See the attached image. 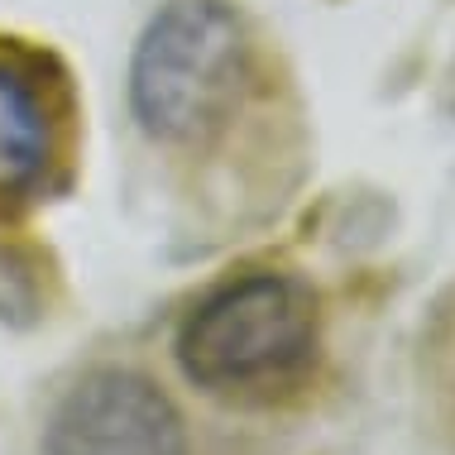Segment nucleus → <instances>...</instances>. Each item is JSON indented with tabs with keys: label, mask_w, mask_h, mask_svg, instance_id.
<instances>
[{
	"label": "nucleus",
	"mask_w": 455,
	"mask_h": 455,
	"mask_svg": "<svg viewBox=\"0 0 455 455\" xmlns=\"http://www.w3.org/2000/svg\"><path fill=\"white\" fill-rule=\"evenodd\" d=\"M48 307V274L34 250L0 240V322L34 326Z\"/></svg>",
	"instance_id": "obj_5"
},
{
	"label": "nucleus",
	"mask_w": 455,
	"mask_h": 455,
	"mask_svg": "<svg viewBox=\"0 0 455 455\" xmlns=\"http://www.w3.org/2000/svg\"><path fill=\"white\" fill-rule=\"evenodd\" d=\"M39 455H196V432L144 364L96 360L53 398Z\"/></svg>",
	"instance_id": "obj_3"
},
{
	"label": "nucleus",
	"mask_w": 455,
	"mask_h": 455,
	"mask_svg": "<svg viewBox=\"0 0 455 455\" xmlns=\"http://www.w3.org/2000/svg\"><path fill=\"white\" fill-rule=\"evenodd\" d=\"M173 364L235 412L302 403L322 374V298L292 268H240L182 312Z\"/></svg>",
	"instance_id": "obj_2"
},
{
	"label": "nucleus",
	"mask_w": 455,
	"mask_h": 455,
	"mask_svg": "<svg viewBox=\"0 0 455 455\" xmlns=\"http://www.w3.org/2000/svg\"><path fill=\"white\" fill-rule=\"evenodd\" d=\"M427 379H432V403L441 417V432L455 446V307H441L432 336H427Z\"/></svg>",
	"instance_id": "obj_6"
},
{
	"label": "nucleus",
	"mask_w": 455,
	"mask_h": 455,
	"mask_svg": "<svg viewBox=\"0 0 455 455\" xmlns=\"http://www.w3.org/2000/svg\"><path fill=\"white\" fill-rule=\"evenodd\" d=\"M77 154V96L53 53L0 39V212L53 196Z\"/></svg>",
	"instance_id": "obj_4"
},
{
	"label": "nucleus",
	"mask_w": 455,
	"mask_h": 455,
	"mask_svg": "<svg viewBox=\"0 0 455 455\" xmlns=\"http://www.w3.org/2000/svg\"><path fill=\"white\" fill-rule=\"evenodd\" d=\"M274 82L230 0H164L130 58V116L173 164H220L254 140Z\"/></svg>",
	"instance_id": "obj_1"
}]
</instances>
